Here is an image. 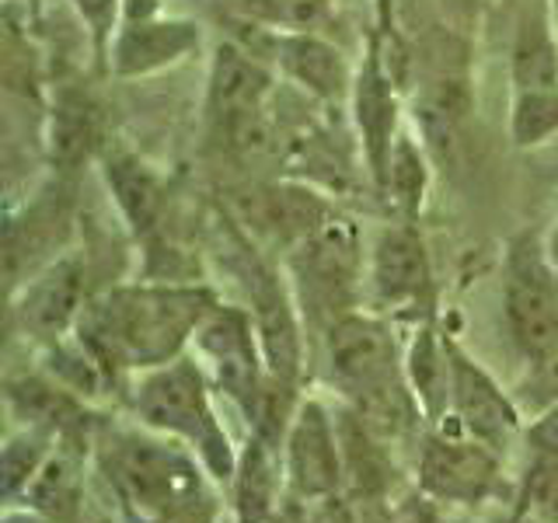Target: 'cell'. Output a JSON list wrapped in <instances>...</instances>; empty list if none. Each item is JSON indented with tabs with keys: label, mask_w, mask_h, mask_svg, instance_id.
Segmentation results:
<instances>
[{
	"label": "cell",
	"mask_w": 558,
	"mask_h": 523,
	"mask_svg": "<svg viewBox=\"0 0 558 523\" xmlns=\"http://www.w3.org/2000/svg\"><path fill=\"white\" fill-rule=\"evenodd\" d=\"M217 304L220 296L203 283L144 279L92 296L77 336L116 374H147L185 356Z\"/></svg>",
	"instance_id": "1"
},
{
	"label": "cell",
	"mask_w": 558,
	"mask_h": 523,
	"mask_svg": "<svg viewBox=\"0 0 558 523\" xmlns=\"http://www.w3.org/2000/svg\"><path fill=\"white\" fill-rule=\"evenodd\" d=\"M101 467L130 523H214L209 471L161 433H112L101 443Z\"/></svg>",
	"instance_id": "2"
},
{
	"label": "cell",
	"mask_w": 558,
	"mask_h": 523,
	"mask_svg": "<svg viewBox=\"0 0 558 523\" xmlns=\"http://www.w3.org/2000/svg\"><path fill=\"white\" fill-rule=\"evenodd\" d=\"M214 384L206 380L196 356L185 353L130 384V405L140 426L189 447L214 482L231 485L241 453L231 447L220 415L214 409Z\"/></svg>",
	"instance_id": "3"
},
{
	"label": "cell",
	"mask_w": 558,
	"mask_h": 523,
	"mask_svg": "<svg viewBox=\"0 0 558 523\" xmlns=\"http://www.w3.org/2000/svg\"><path fill=\"white\" fill-rule=\"evenodd\" d=\"M287 276L296 311L322 336L342 314L366 301V255L360 227L339 209L287 252Z\"/></svg>",
	"instance_id": "4"
},
{
	"label": "cell",
	"mask_w": 558,
	"mask_h": 523,
	"mask_svg": "<svg viewBox=\"0 0 558 523\" xmlns=\"http://www.w3.org/2000/svg\"><path fill=\"white\" fill-rule=\"evenodd\" d=\"M276 66L241 42H220L206 77V122L231 147L266 136V112L276 95Z\"/></svg>",
	"instance_id": "5"
},
{
	"label": "cell",
	"mask_w": 558,
	"mask_h": 523,
	"mask_svg": "<svg viewBox=\"0 0 558 523\" xmlns=\"http://www.w3.org/2000/svg\"><path fill=\"white\" fill-rule=\"evenodd\" d=\"M322 342L328 377L342 391L345 405H360V401L409 380L395 328L377 311L342 314L322 336Z\"/></svg>",
	"instance_id": "6"
},
{
	"label": "cell",
	"mask_w": 558,
	"mask_h": 523,
	"mask_svg": "<svg viewBox=\"0 0 558 523\" xmlns=\"http://www.w3.org/2000/svg\"><path fill=\"white\" fill-rule=\"evenodd\" d=\"M502 311L510 339L527 360L558 345V269L548 244L534 234H520L506 252Z\"/></svg>",
	"instance_id": "7"
},
{
	"label": "cell",
	"mask_w": 558,
	"mask_h": 523,
	"mask_svg": "<svg viewBox=\"0 0 558 523\" xmlns=\"http://www.w3.org/2000/svg\"><path fill=\"white\" fill-rule=\"evenodd\" d=\"M366 304L377 314H418L433 304V262L412 220L380 227L366 255Z\"/></svg>",
	"instance_id": "8"
},
{
	"label": "cell",
	"mask_w": 558,
	"mask_h": 523,
	"mask_svg": "<svg viewBox=\"0 0 558 523\" xmlns=\"http://www.w3.org/2000/svg\"><path fill=\"white\" fill-rule=\"evenodd\" d=\"M70 234H74V196H70L66 174L43 185L22 209H11L4 227V276L8 290L32 279L49 262L66 255Z\"/></svg>",
	"instance_id": "9"
},
{
	"label": "cell",
	"mask_w": 558,
	"mask_h": 523,
	"mask_svg": "<svg viewBox=\"0 0 558 523\" xmlns=\"http://www.w3.org/2000/svg\"><path fill=\"white\" fill-rule=\"evenodd\" d=\"M283 482L301 499H328L345 482V453L339 436V418H331L325 401H296L290 426L279 443Z\"/></svg>",
	"instance_id": "10"
},
{
	"label": "cell",
	"mask_w": 558,
	"mask_h": 523,
	"mask_svg": "<svg viewBox=\"0 0 558 523\" xmlns=\"http://www.w3.org/2000/svg\"><path fill=\"white\" fill-rule=\"evenodd\" d=\"M92 290H87V262L77 252H66L57 262H49L32 279L11 293V314L22 325L25 336L52 345L66 336H74Z\"/></svg>",
	"instance_id": "11"
},
{
	"label": "cell",
	"mask_w": 558,
	"mask_h": 523,
	"mask_svg": "<svg viewBox=\"0 0 558 523\" xmlns=\"http://www.w3.org/2000/svg\"><path fill=\"white\" fill-rule=\"evenodd\" d=\"M349 119H353V130L360 139L363 168L371 174L377 192L384 174H388L395 139L401 133V98L388 57H384L380 35H371L363 60L356 63L353 95H349Z\"/></svg>",
	"instance_id": "12"
},
{
	"label": "cell",
	"mask_w": 558,
	"mask_h": 523,
	"mask_svg": "<svg viewBox=\"0 0 558 523\" xmlns=\"http://www.w3.org/2000/svg\"><path fill=\"white\" fill-rule=\"evenodd\" d=\"M258 39L248 46L262 60L276 66L279 77L301 87L304 95L325 105H349L356 81V66L345 52L328 42L322 32H272L252 25Z\"/></svg>",
	"instance_id": "13"
},
{
	"label": "cell",
	"mask_w": 558,
	"mask_h": 523,
	"mask_svg": "<svg viewBox=\"0 0 558 523\" xmlns=\"http://www.w3.org/2000/svg\"><path fill=\"white\" fill-rule=\"evenodd\" d=\"M418 485L429 499L453 506H478L499 485V453L464 433L436 429L418 453Z\"/></svg>",
	"instance_id": "14"
},
{
	"label": "cell",
	"mask_w": 558,
	"mask_h": 523,
	"mask_svg": "<svg viewBox=\"0 0 558 523\" xmlns=\"http://www.w3.org/2000/svg\"><path fill=\"white\" fill-rule=\"evenodd\" d=\"M447 353H450L447 415L453 418V433H464L471 440H482L499 450L523 423L513 394H506L499 384L485 374V366L478 360H471L453 339H447Z\"/></svg>",
	"instance_id": "15"
},
{
	"label": "cell",
	"mask_w": 558,
	"mask_h": 523,
	"mask_svg": "<svg viewBox=\"0 0 558 523\" xmlns=\"http://www.w3.org/2000/svg\"><path fill=\"white\" fill-rule=\"evenodd\" d=\"M203 46V28L189 17H126L109 49V70L116 77H150L179 66Z\"/></svg>",
	"instance_id": "16"
},
{
	"label": "cell",
	"mask_w": 558,
	"mask_h": 523,
	"mask_svg": "<svg viewBox=\"0 0 558 523\" xmlns=\"http://www.w3.org/2000/svg\"><path fill=\"white\" fill-rule=\"evenodd\" d=\"M101 147V119L95 101L77 87H60L46 112V150L57 174H77Z\"/></svg>",
	"instance_id": "17"
},
{
	"label": "cell",
	"mask_w": 558,
	"mask_h": 523,
	"mask_svg": "<svg viewBox=\"0 0 558 523\" xmlns=\"http://www.w3.org/2000/svg\"><path fill=\"white\" fill-rule=\"evenodd\" d=\"M8 405L22 426H39L60 440H87L92 415L84 398L66 391L57 377H14L8 380Z\"/></svg>",
	"instance_id": "18"
},
{
	"label": "cell",
	"mask_w": 558,
	"mask_h": 523,
	"mask_svg": "<svg viewBox=\"0 0 558 523\" xmlns=\"http://www.w3.org/2000/svg\"><path fill=\"white\" fill-rule=\"evenodd\" d=\"M101 179L109 185L119 206V217L136 238H147L165 206V185L147 161H140L130 150H105L101 154Z\"/></svg>",
	"instance_id": "19"
},
{
	"label": "cell",
	"mask_w": 558,
	"mask_h": 523,
	"mask_svg": "<svg viewBox=\"0 0 558 523\" xmlns=\"http://www.w3.org/2000/svg\"><path fill=\"white\" fill-rule=\"evenodd\" d=\"M513 92H537L558 84V35L548 0H527L520 8L513 49H510Z\"/></svg>",
	"instance_id": "20"
},
{
	"label": "cell",
	"mask_w": 558,
	"mask_h": 523,
	"mask_svg": "<svg viewBox=\"0 0 558 523\" xmlns=\"http://www.w3.org/2000/svg\"><path fill=\"white\" fill-rule=\"evenodd\" d=\"M336 214V206H331L322 192H314L311 185H272L258 196V227L262 231H269L272 238L283 241V248L290 252L296 241L307 238L314 227L322 220H328Z\"/></svg>",
	"instance_id": "21"
},
{
	"label": "cell",
	"mask_w": 558,
	"mask_h": 523,
	"mask_svg": "<svg viewBox=\"0 0 558 523\" xmlns=\"http://www.w3.org/2000/svg\"><path fill=\"white\" fill-rule=\"evenodd\" d=\"M279 475H283V464H279L276 447L269 440H262V436H252V443L241 450L238 471L231 478L238 523H269L272 520Z\"/></svg>",
	"instance_id": "22"
},
{
	"label": "cell",
	"mask_w": 558,
	"mask_h": 523,
	"mask_svg": "<svg viewBox=\"0 0 558 523\" xmlns=\"http://www.w3.org/2000/svg\"><path fill=\"white\" fill-rule=\"evenodd\" d=\"M429 150L426 144L401 130L395 139V150H391V161H388V174L377 188V196L395 209L398 220H418L423 214V203H426V192H429Z\"/></svg>",
	"instance_id": "23"
},
{
	"label": "cell",
	"mask_w": 558,
	"mask_h": 523,
	"mask_svg": "<svg viewBox=\"0 0 558 523\" xmlns=\"http://www.w3.org/2000/svg\"><path fill=\"white\" fill-rule=\"evenodd\" d=\"M405 377L418 398L423 415L440 423V415L450 409V353H447V336H436V328L429 321L415 331V342L409 345Z\"/></svg>",
	"instance_id": "24"
},
{
	"label": "cell",
	"mask_w": 558,
	"mask_h": 523,
	"mask_svg": "<svg viewBox=\"0 0 558 523\" xmlns=\"http://www.w3.org/2000/svg\"><path fill=\"white\" fill-rule=\"evenodd\" d=\"M84 440H60V447L49 453V461L25 488V506L46 513L49 520H70L81 506V447Z\"/></svg>",
	"instance_id": "25"
},
{
	"label": "cell",
	"mask_w": 558,
	"mask_h": 523,
	"mask_svg": "<svg viewBox=\"0 0 558 523\" xmlns=\"http://www.w3.org/2000/svg\"><path fill=\"white\" fill-rule=\"evenodd\" d=\"M60 447V436L39 429V426H22L8 436L4 458H0V482H4V502H17L25 496V488L35 482V475L49 461V453Z\"/></svg>",
	"instance_id": "26"
},
{
	"label": "cell",
	"mask_w": 558,
	"mask_h": 523,
	"mask_svg": "<svg viewBox=\"0 0 558 523\" xmlns=\"http://www.w3.org/2000/svg\"><path fill=\"white\" fill-rule=\"evenodd\" d=\"M510 136L520 150H531L558 136V84L537 92H513Z\"/></svg>",
	"instance_id": "27"
},
{
	"label": "cell",
	"mask_w": 558,
	"mask_h": 523,
	"mask_svg": "<svg viewBox=\"0 0 558 523\" xmlns=\"http://www.w3.org/2000/svg\"><path fill=\"white\" fill-rule=\"evenodd\" d=\"M244 22L272 32H318L328 0H238Z\"/></svg>",
	"instance_id": "28"
},
{
	"label": "cell",
	"mask_w": 558,
	"mask_h": 523,
	"mask_svg": "<svg viewBox=\"0 0 558 523\" xmlns=\"http://www.w3.org/2000/svg\"><path fill=\"white\" fill-rule=\"evenodd\" d=\"M520 516L537 523H558V458L537 453L520 485Z\"/></svg>",
	"instance_id": "29"
},
{
	"label": "cell",
	"mask_w": 558,
	"mask_h": 523,
	"mask_svg": "<svg viewBox=\"0 0 558 523\" xmlns=\"http://www.w3.org/2000/svg\"><path fill=\"white\" fill-rule=\"evenodd\" d=\"M513 401L520 415H531V418L558 405V345L527 360V374H523L513 388Z\"/></svg>",
	"instance_id": "30"
},
{
	"label": "cell",
	"mask_w": 558,
	"mask_h": 523,
	"mask_svg": "<svg viewBox=\"0 0 558 523\" xmlns=\"http://www.w3.org/2000/svg\"><path fill=\"white\" fill-rule=\"evenodd\" d=\"M126 4L130 0H70V8L77 11L87 35H92L95 57L101 66H109V49L122 22H126Z\"/></svg>",
	"instance_id": "31"
},
{
	"label": "cell",
	"mask_w": 558,
	"mask_h": 523,
	"mask_svg": "<svg viewBox=\"0 0 558 523\" xmlns=\"http://www.w3.org/2000/svg\"><path fill=\"white\" fill-rule=\"evenodd\" d=\"M523 436H527L534 453H555L558 458V405L534 415L527 423V429H523Z\"/></svg>",
	"instance_id": "32"
},
{
	"label": "cell",
	"mask_w": 558,
	"mask_h": 523,
	"mask_svg": "<svg viewBox=\"0 0 558 523\" xmlns=\"http://www.w3.org/2000/svg\"><path fill=\"white\" fill-rule=\"evenodd\" d=\"M0 523H57V520H49L46 513L32 510V506H25V502H8V510H4V516H0Z\"/></svg>",
	"instance_id": "33"
},
{
	"label": "cell",
	"mask_w": 558,
	"mask_h": 523,
	"mask_svg": "<svg viewBox=\"0 0 558 523\" xmlns=\"http://www.w3.org/2000/svg\"><path fill=\"white\" fill-rule=\"evenodd\" d=\"M545 244H548V255H551L555 269H558V220H555V227H551V234L545 238Z\"/></svg>",
	"instance_id": "34"
},
{
	"label": "cell",
	"mask_w": 558,
	"mask_h": 523,
	"mask_svg": "<svg viewBox=\"0 0 558 523\" xmlns=\"http://www.w3.org/2000/svg\"><path fill=\"white\" fill-rule=\"evenodd\" d=\"M548 8H551V25H555V35H558V0H548Z\"/></svg>",
	"instance_id": "35"
},
{
	"label": "cell",
	"mask_w": 558,
	"mask_h": 523,
	"mask_svg": "<svg viewBox=\"0 0 558 523\" xmlns=\"http://www.w3.org/2000/svg\"><path fill=\"white\" fill-rule=\"evenodd\" d=\"M517 523H537V520H531V516H517Z\"/></svg>",
	"instance_id": "36"
}]
</instances>
